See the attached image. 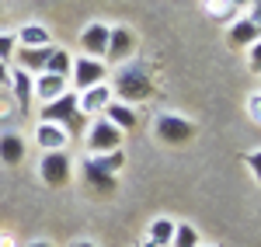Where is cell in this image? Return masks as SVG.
I'll use <instances>...</instances> for the list:
<instances>
[{
	"label": "cell",
	"mask_w": 261,
	"mask_h": 247,
	"mask_svg": "<svg viewBox=\"0 0 261 247\" xmlns=\"http://www.w3.org/2000/svg\"><path fill=\"white\" fill-rule=\"evenodd\" d=\"M0 18H4V7H0Z\"/></svg>",
	"instance_id": "e575fe53"
},
{
	"label": "cell",
	"mask_w": 261,
	"mask_h": 247,
	"mask_svg": "<svg viewBox=\"0 0 261 247\" xmlns=\"http://www.w3.org/2000/svg\"><path fill=\"white\" fill-rule=\"evenodd\" d=\"M91 164L105 171V174H112V178H119V171L125 167V150H108V153H98V157H87Z\"/></svg>",
	"instance_id": "44dd1931"
},
{
	"label": "cell",
	"mask_w": 261,
	"mask_h": 247,
	"mask_svg": "<svg viewBox=\"0 0 261 247\" xmlns=\"http://www.w3.org/2000/svg\"><path fill=\"white\" fill-rule=\"evenodd\" d=\"M49 52H53V45H42V49H24V45H18L11 66H18V70H24V73L39 77L42 70H45V63H49Z\"/></svg>",
	"instance_id": "7c38bea8"
},
{
	"label": "cell",
	"mask_w": 261,
	"mask_h": 247,
	"mask_svg": "<svg viewBox=\"0 0 261 247\" xmlns=\"http://www.w3.org/2000/svg\"><path fill=\"white\" fill-rule=\"evenodd\" d=\"M261 39V28L254 24V18L247 14V18H233L230 21V32H226V42L233 45V49H247V45H254Z\"/></svg>",
	"instance_id": "4fadbf2b"
},
{
	"label": "cell",
	"mask_w": 261,
	"mask_h": 247,
	"mask_svg": "<svg viewBox=\"0 0 261 247\" xmlns=\"http://www.w3.org/2000/svg\"><path fill=\"white\" fill-rule=\"evenodd\" d=\"M14 52H18V39H14V32H0V63H11V60H14Z\"/></svg>",
	"instance_id": "cb8c5ba5"
},
{
	"label": "cell",
	"mask_w": 261,
	"mask_h": 247,
	"mask_svg": "<svg viewBox=\"0 0 261 247\" xmlns=\"http://www.w3.org/2000/svg\"><path fill=\"white\" fill-rule=\"evenodd\" d=\"M108 24L105 21H91L87 28L81 32V49L84 56H94V60H105V52H108Z\"/></svg>",
	"instance_id": "ba28073f"
},
{
	"label": "cell",
	"mask_w": 261,
	"mask_h": 247,
	"mask_svg": "<svg viewBox=\"0 0 261 247\" xmlns=\"http://www.w3.org/2000/svg\"><path fill=\"white\" fill-rule=\"evenodd\" d=\"M122 132L115 122H108L105 115H98L94 122L87 125V132H84V150H87V157H98V153H108V150H122Z\"/></svg>",
	"instance_id": "3957f363"
},
{
	"label": "cell",
	"mask_w": 261,
	"mask_h": 247,
	"mask_svg": "<svg viewBox=\"0 0 261 247\" xmlns=\"http://www.w3.org/2000/svg\"><path fill=\"white\" fill-rule=\"evenodd\" d=\"M84 178H87V185L94 188V191H101V195H112V191H115V185H119V178H112V174L98 171L91 160H84Z\"/></svg>",
	"instance_id": "d6986e66"
},
{
	"label": "cell",
	"mask_w": 261,
	"mask_h": 247,
	"mask_svg": "<svg viewBox=\"0 0 261 247\" xmlns=\"http://www.w3.org/2000/svg\"><path fill=\"white\" fill-rule=\"evenodd\" d=\"M0 247H14V240L11 237H0Z\"/></svg>",
	"instance_id": "1f68e13d"
},
{
	"label": "cell",
	"mask_w": 261,
	"mask_h": 247,
	"mask_svg": "<svg viewBox=\"0 0 261 247\" xmlns=\"http://www.w3.org/2000/svg\"><path fill=\"white\" fill-rule=\"evenodd\" d=\"M230 4H233L237 11H244V7H251V0H230Z\"/></svg>",
	"instance_id": "f546056e"
},
{
	"label": "cell",
	"mask_w": 261,
	"mask_h": 247,
	"mask_svg": "<svg viewBox=\"0 0 261 247\" xmlns=\"http://www.w3.org/2000/svg\"><path fill=\"white\" fill-rule=\"evenodd\" d=\"M70 70H73V52H66L63 45H53L49 63H45L42 73H56V77H66V80H70Z\"/></svg>",
	"instance_id": "ac0fdd59"
},
{
	"label": "cell",
	"mask_w": 261,
	"mask_h": 247,
	"mask_svg": "<svg viewBox=\"0 0 261 247\" xmlns=\"http://www.w3.org/2000/svg\"><path fill=\"white\" fill-rule=\"evenodd\" d=\"M84 119H87V115H81V108H77V91H73V87H70L66 94H60L56 101H45L39 108V122H56V125H63L66 132H77Z\"/></svg>",
	"instance_id": "7a4b0ae2"
},
{
	"label": "cell",
	"mask_w": 261,
	"mask_h": 247,
	"mask_svg": "<svg viewBox=\"0 0 261 247\" xmlns=\"http://www.w3.org/2000/svg\"><path fill=\"white\" fill-rule=\"evenodd\" d=\"M202 7H205V14H209V18H216V21H226V24H230V21H233L237 14H241V11H237V7H233L230 0H205Z\"/></svg>",
	"instance_id": "603a6c76"
},
{
	"label": "cell",
	"mask_w": 261,
	"mask_h": 247,
	"mask_svg": "<svg viewBox=\"0 0 261 247\" xmlns=\"http://www.w3.org/2000/svg\"><path fill=\"white\" fill-rule=\"evenodd\" d=\"M101 115H105L108 122H115V125L122 129V132H129V129L136 125V108H133V104H122V101H115V98L108 101V108H105Z\"/></svg>",
	"instance_id": "e0dca14e"
},
{
	"label": "cell",
	"mask_w": 261,
	"mask_h": 247,
	"mask_svg": "<svg viewBox=\"0 0 261 247\" xmlns=\"http://www.w3.org/2000/svg\"><path fill=\"white\" fill-rule=\"evenodd\" d=\"M70 91V80L66 77H56V73H39L35 77V101H56L60 94Z\"/></svg>",
	"instance_id": "5bb4252c"
},
{
	"label": "cell",
	"mask_w": 261,
	"mask_h": 247,
	"mask_svg": "<svg viewBox=\"0 0 261 247\" xmlns=\"http://www.w3.org/2000/svg\"><path fill=\"white\" fill-rule=\"evenodd\" d=\"M108 87H112V98L122 101V104H140L153 94L150 70H146V63H140V60L122 63L119 73H115V84H108Z\"/></svg>",
	"instance_id": "6da1fadb"
},
{
	"label": "cell",
	"mask_w": 261,
	"mask_h": 247,
	"mask_svg": "<svg viewBox=\"0 0 261 247\" xmlns=\"http://www.w3.org/2000/svg\"><path fill=\"white\" fill-rule=\"evenodd\" d=\"M39 178H42V181H45L49 188L70 185V178H73V157H70L66 150L42 153V160H39Z\"/></svg>",
	"instance_id": "277c9868"
},
{
	"label": "cell",
	"mask_w": 261,
	"mask_h": 247,
	"mask_svg": "<svg viewBox=\"0 0 261 247\" xmlns=\"http://www.w3.org/2000/svg\"><path fill=\"white\" fill-rule=\"evenodd\" d=\"M244 52H247V66H251V73H258V77H261V39L254 42V45H247Z\"/></svg>",
	"instance_id": "d4e9b609"
},
{
	"label": "cell",
	"mask_w": 261,
	"mask_h": 247,
	"mask_svg": "<svg viewBox=\"0 0 261 247\" xmlns=\"http://www.w3.org/2000/svg\"><path fill=\"white\" fill-rule=\"evenodd\" d=\"M251 18H254V24L261 28V7H258V11H251Z\"/></svg>",
	"instance_id": "4dcf8cb0"
},
{
	"label": "cell",
	"mask_w": 261,
	"mask_h": 247,
	"mask_svg": "<svg viewBox=\"0 0 261 247\" xmlns=\"http://www.w3.org/2000/svg\"><path fill=\"white\" fill-rule=\"evenodd\" d=\"M171 237H174V219H167V216H157L146 230V240L153 247H171Z\"/></svg>",
	"instance_id": "ffe728a7"
},
{
	"label": "cell",
	"mask_w": 261,
	"mask_h": 247,
	"mask_svg": "<svg viewBox=\"0 0 261 247\" xmlns=\"http://www.w3.org/2000/svg\"><path fill=\"white\" fill-rule=\"evenodd\" d=\"M35 146L42 153H53V150H66L70 146V132L56 122H39L35 125Z\"/></svg>",
	"instance_id": "30bf717a"
},
{
	"label": "cell",
	"mask_w": 261,
	"mask_h": 247,
	"mask_svg": "<svg viewBox=\"0 0 261 247\" xmlns=\"http://www.w3.org/2000/svg\"><path fill=\"white\" fill-rule=\"evenodd\" d=\"M24 160V140H21V132H0V164L7 167H18Z\"/></svg>",
	"instance_id": "2e32d148"
},
{
	"label": "cell",
	"mask_w": 261,
	"mask_h": 247,
	"mask_svg": "<svg viewBox=\"0 0 261 247\" xmlns=\"http://www.w3.org/2000/svg\"><path fill=\"white\" fill-rule=\"evenodd\" d=\"M70 247H98V244H94V240H73Z\"/></svg>",
	"instance_id": "f1b7e54d"
},
{
	"label": "cell",
	"mask_w": 261,
	"mask_h": 247,
	"mask_svg": "<svg viewBox=\"0 0 261 247\" xmlns=\"http://www.w3.org/2000/svg\"><path fill=\"white\" fill-rule=\"evenodd\" d=\"M112 101V87L108 84H94V87H87V91H77V108H81V115H101L105 108Z\"/></svg>",
	"instance_id": "8fae6325"
},
{
	"label": "cell",
	"mask_w": 261,
	"mask_h": 247,
	"mask_svg": "<svg viewBox=\"0 0 261 247\" xmlns=\"http://www.w3.org/2000/svg\"><path fill=\"white\" fill-rule=\"evenodd\" d=\"M202 237L192 223H174V237H171V247H199Z\"/></svg>",
	"instance_id": "7402d4cb"
},
{
	"label": "cell",
	"mask_w": 261,
	"mask_h": 247,
	"mask_svg": "<svg viewBox=\"0 0 261 247\" xmlns=\"http://www.w3.org/2000/svg\"><path fill=\"white\" fill-rule=\"evenodd\" d=\"M244 164H247V171H251V178L261 185V150H251V153L244 157Z\"/></svg>",
	"instance_id": "484cf974"
},
{
	"label": "cell",
	"mask_w": 261,
	"mask_h": 247,
	"mask_svg": "<svg viewBox=\"0 0 261 247\" xmlns=\"http://www.w3.org/2000/svg\"><path fill=\"white\" fill-rule=\"evenodd\" d=\"M11 87V63H0V91Z\"/></svg>",
	"instance_id": "83f0119b"
},
{
	"label": "cell",
	"mask_w": 261,
	"mask_h": 247,
	"mask_svg": "<svg viewBox=\"0 0 261 247\" xmlns=\"http://www.w3.org/2000/svg\"><path fill=\"white\" fill-rule=\"evenodd\" d=\"M94 84H108V63L94 60V56H77L73 70H70V87L73 91H87Z\"/></svg>",
	"instance_id": "5b68a950"
},
{
	"label": "cell",
	"mask_w": 261,
	"mask_h": 247,
	"mask_svg": "<svg viewBox=\"0 0 261 247\" xmlns=\"http://www.w3.org/2000/svg\"><path fill=\"white\" fill-rule=\"evenodd\" d=\"M11 94H14V101H18V112H32V101H35V77L32 73H24L18 66H11V87H7Z\"/></svg>",
	"instance_id": "9c48e42d"
},
{
	"label": "cell",
	"mask_w": 261,
	"mask_h": 247,
	"mask_svg": "<svg viewBox=\"0 0 261 247\" xmlns=\"http://www.w3.org/2000/svg\"><path fill=\"white\" fill-rule=\"evenodd\" d=\"M14 39H18V45H24V49L53 45V35H49V28H45L42 21H28V24H21L18 32H14Z\"/></svg>",
	"instance_id": "9a60e30c"
},
{
	"label": "cell",
	"mask_w": 261,
	"mask_h": 247,
	"mask_svg": "<svg viewBox=\"0 0 261 247\" xmlns=\"http://www.w3.org/2000/svg\"><path fill=\"white\" fill-rule=\"evenodd\" d=\"M199 247H209V244H199Z\"/></svg>",
	"instance_id": "d590c367"
},
{
	"label": "cell",
	"mask_w": 261,
	"mask_h": 247,
	"mask_svg": "<svg viewBox=\"0 0 261 247\" xmlns=\"http://www.w3.org/2000/svg\"><path fill=\"white\" fill-rule=\"evenodd\" d=\"M247 119L254 125H261V91H254V94L247 98Z\"/></svg>",
	"instance_id": "4316f807"
},
{
	"label": "cell",
	"mask_w": 261,
	"mask_h": 247,
	"mask_svg": "<svg viewBox=\"0 0 261 247\" xmlns=\"http://www.w3.org/2000/svg\"><path fill=\"white\" fill-rule=\"evenodd\" d=\"M258 7H261V0H251V11H258Z\"/></svg>",
	"instance_id": "836d02e7"
},
{
	"label": "cell",
	"mask_w": 261,
	"mask_h": 247,
	"mask_svg": "<svg viewBox=\"0 0 261 247\" xmlns=\"http://www.w3.org/2000/svg\"><path fill=\"white\" fill-rule=\"evenodd\" d=\"M28 247H53L49 240H35V244H28Z\"/></svg>",
	"instance_id": "d6a6232c"
},
{
	"label": "cell",
	"mask_w": 261,
	"mask_h": 247,
	"mask_svg": "<svg viewBox=\"0 0 261 247\" xmlns=\"http://www.w3.org/2000/svg\"><path fill=\"white\" fill-rule=\"evenodd\" d=\"M153 132H157V140L167 146H185L192 136H195V125L188 122V119H181V115H161L157 122H153Z\"/></svg>",
	"instance_id": "8992f818"
},
{
	"label": "cell",
	"mask_w": 261,
	"mask_h": 247,
	"mask_svg": "<svg viewBox=\"0 0 261 247\" xmlns=\"http://www.w3.org/2000/svg\"><path fill=\"white\" fill-rule=\"evenodd\" d=\"M133 52H136V35H133L125 24L112 28V32H108V52H105V63L122 66V63L133 60Z\"/></svg>",
	"instance_id": "52a82bcc"
}]
</instances>
